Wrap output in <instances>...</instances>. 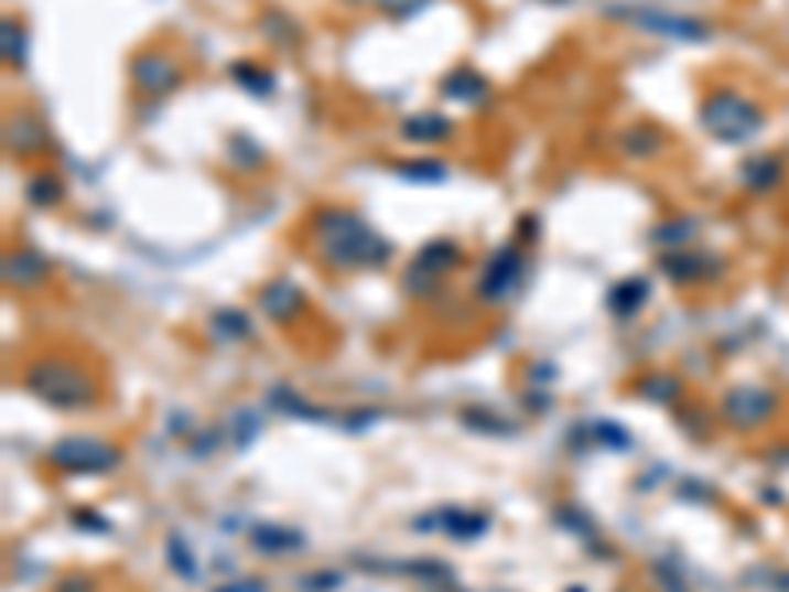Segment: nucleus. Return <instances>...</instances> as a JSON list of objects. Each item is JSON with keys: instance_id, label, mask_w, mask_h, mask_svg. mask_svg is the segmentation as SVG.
<instances>
[{"instance_id": "1", "label": "nucleus", "mask_w": 789, "mask_h": 592, "mask_svg": "<svg viewBox=\"0 0 789 592\" xmlns=\"http://www.w3.org/2000/svg\"><path fill=\"white\" fill-rule=\"evenodd\" d=\"M320 241H324V254L339 265H359V261L367 265V261H376V257L387 254L383 241H379L359 217L344 214V209L324 214V222H320Z\"/></svg>"}, {"instance_id": "2", "label": "nucleus", "mask_w": 789, "mask_h": 592, "mask_svg": "<svg viewBox=\"0 0 789 592\" xmlns=\"http://www.w3.org/2000/svg\"><path fill=\"white\" fill-rule=\"evenodd\" d=\"M738 107H746V104H738L734 95H714V99H706L703 122L711 127L714 134H723L726 142H738V139H743V134L754 127V122L738 119Z\"/></svg>"}, {"instance_id": "3", "label": "nucleus", "mask_w": 789, "mask_h": 592, "mask_svg": "<svg viewBox=\"0 0 789 592\" xmlns=\"http://www.w3.org/2000/svg\"><path fill=\"white\" fill-rule=\"evenodd\" d=\"M134 72H139V87H147V92H166L170 84H179V72H174V64H170L166 56H142L139 64H134Z\"/></svg>"}]
</instances>
